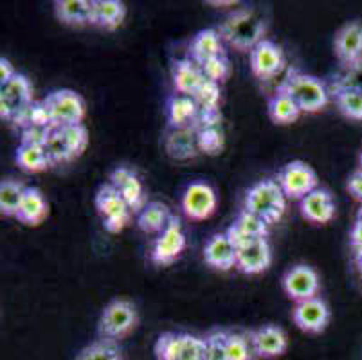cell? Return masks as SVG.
<instances>
[{"mask_svg": "<svg viewBox=\"0 0 362 360\" xmlns=\"http://www.w3.org/2000/svg\"><path fill=\"white\" fill-rule=\"evenodd\" d=\"M216 193L209 184L193 182L186 187L182 197V211L189 220L202 222L211 218L216 211Z\"/></svg>", "mask_w": 362, "mask_h": 360, "instance_id": "obj_12", "label": "cell"}, {"mask_svg": "<svg viewBox=\"0 0 362 360\" xmlns=\"http://www.w3.org/2000/svg\"><path fill=\"white\" fill-rule=\"evenodd\" d=\"M197 107L202 114L207 112H220V101H222V92H220V85L215 81H209L206 79L202 85H200L199 91L193 94Z\"/></svg>", "mask_w": 362, "mask_h": 360, "instance_id": "obj_32", "label": "cell"}, {"mask_svg": "<svg viewBox=\"0 0 362 360\" xmlns=\"http://www.w3.org/2000/svg\"><path fill=\"white\" fill-rule=\"evenodd\" d=\"M96 209L103 216L108 233H121L130 223L132 211L112 184H103L96 193Z\"/></svg>", "mask_w": 362, "mask_h": 360, "instance_id": "obj_7", "label": "cell"}, {"mask_svg": "<svg viewBox=\"0 0 362 360\" xmlns=\"http://www.w3.org/2000/svg\"><path fill=\"white\" fill-rule=\"evenodd\" d=\"M335 105L342 115L355 121H362V91L341 88L335 91Z\"/></svg>", "mask_w": 362, "mask_h": 360, "instance_id": "obj_31", "label": "cell"}, {"mask_svg": "<svg viewBox=\"0 0 362 360\" xmlns=\"http://www.w3.org/2000/svg\"><path fill=\"white\" fill-rule=\"evenodd\" d=\"M76 360H121V352L114 341H100L90 344Z\"/></svg>", "mask_w": 362, "mask_h": 360, "instance_id": "obj_36", "label": "cell"}, {"mask_svg": "<svg viewBox=\"0 0 362 360\" xmlns=\"http://www.w3.org/2000/svg\"><path fill=\"white\" fill-rule=\"evenodd\" d=\"M62 134H64L65 143H67L69 150H71L72 157L78 158L88 144V132L83 124H74V127H62Z\"/></svg>", "mask_w": 362, "mask_h": 360, "instance_id": "obj_37", "label": "cell"}, {"mask_svg": "<svg viewBox=\"0 0 362 360\" xmlns=\"http://www.w3.org/2000/svg\"><path fill=\"white\" fill-rule=\"evenodd\" d=\"M243 209L263 218L267 223H276L281 220L287 209V197L283 193L278 180H259L247 191Z\"/></svg>", "mask_w": 362, "mask_h": 360, "instance_id": "obj_3", "label": "cell"}, {"mask_svg": "<svg viewBox=\"0 0 362 360\" xmlns=\"http://www.w3.org/2000/svg\"><path fill=\"white\" fill-rule=\"evenodd\" d=\"M361 170H362V153H361Z\"/></svg>", "mask_w": 362, "mask_h": 360, "instance_id": "obj_47", "label": "cell"}, {"mask_svg": "<svg viewBox=\"0 0 362 360\" xmlns=\"http://www.w3.org/2000/svg\"><path fill=\"white\" fill-rule=\"evenodd\" d=\"M171 78H173V87L179 94L192 95L200 88V85L206 81L202 67L195 64L192 58H184L175 62L171 69Z\"/></svg>", "mask_w": 362, "mask_h": 360, "instance_id": "obj_22", "label": "cell"}, {"mask_svg": "<svg viewBox=\"0 0 362 360\" xmlns=\"http://www.w3.org/2000/svg\"><path fill=\"white\" fill-rule=\"evenodd\" d=\"M180 360H206V339L182 333L180 335Z\"/></svg>", "mask_w": 362, "mask_h": 360, "instance_id": "obj_40", "label": "cell"}, {"mask_svg": "<svg viewBox=\"0 0 362 360\" xmlns=\"http://www.w3.org/2000/svg\"><path fill=\"white\" fill-rule=\"evenodd\" d=\"M56 16L67 25L81 28V25H94L96 20V0H56Z\"/></svg>", "mask_w": 362, "mask_h": 360, "instance_id": "obj_20", "label": "cell"}, {"mask_svg": "<svg viewBox=\"0 0 362 360\" xmlns=\"http://www.w3.org/2000/svg\"><path fill=\"white\" fill-rule=\"evenodd\" d=\"M222 40L235 47L236 51L251 52L267 33V20L259 11L252 8L236 9L235 13L227 16L218 29Z\"/></svg>", "mask_w": 362, "mask_h": 360, "instance_id": "obj_1", "label": "cell"}, {"mask_svg": "<svg viewBox=\"0 0 362 360\" xmlns=\"http://www.w3.org/2000/svg\"><path fill=\"white\" fill-rule=\"evenodd\" d=\"M44 105L49 112L52 128L81 124L85 114H87L83 98L80 94H76L74 91H69V88L51 92L44 99Z\"/></svg>", "mask_w": 362, "mask_h": 360, "instance_id": "obj_4", "label": "cell"}, {"mask_svg": "<svg viewBox=\"0 0 362 360\" xmlns=\"http://www.w3.org/2000/svg\"><path fill=\"white\" fill-rule=\"evenodd\" d=\"M235 226L238 227L240 231H243V233H245L247 236H251V238H267L271 223H267L265 220H263V218L256 216L255 213H249V211L242 209V211H240L238 216H236Z\"/></svg>", "mask_w": 362, "mask_h": 360, "instance_id": "obj_35", "label": "cell"}, {"mask_svg": "<svg viewBox=\"0 0 362 360\" xmlns=\"http://www.w3.org/2000/svg\"><path fill=\"white\" fill-rule=\"evenodd\" d=\"M272 262L271 243L267 238H255L236 250V269L249 276L265 272Z\"/></svg>", "mask_w": 362, "mask_h": 360, "instance_id": "obj_13", "label": "cell"}, {"mask_svg": "<svg viewBox=\"0 0 362 360\" xmlns=\"http://www.w3.org/2000/svg\"><path fill=\"white\" fill-rule=\"evenodd\" d=\"M16 163L28 173H40L45 171L51 164L45 146H33V144H22L16 148Z\"/></svg>", "mask_w": 362, "mask_h": 360, "instance_id": "obj_29", "label": "cell"}, {"mask_svg": "<svg viewBox=\"0 0 362 360\" xmlns=\"http://www.w3.org/2000/svg\"><path fill=\"white\" fill-rule=\"evenodd\" d=\"M45 151H47L49 158H51V164H60V163H72L74 157H72L71 150H69L67 143H65L64 134H62L60 128H52L51 135L47 139V144H45Z\"/></svg>", "mask_w": 362, "mask_h": 360, "instance_id": "obj_34", "label": "cell"}, {"mask_svg": "<svg viewBox=\"0 0 362 360\" xmlns=\"http://www.w3.org/2000/svg\"><path fill=\"white\" fill-rule=\"evenodd\" d=\"M251 59V71L262 81L276 78L279 72L285 69V54L283 49L279 47L272 40H263L249 52Z\"/></svg>", "mask_w": 362, "mask_h": 360, "instance_id": "obj_11", "label": "cell"}, {"mask_svg": "<svg viewBox=\"0 0 362 360\" xmlns=\"http://www.w3.org/2000/svg\"><path fill=\"white\" fill-rule=\"evenodd\" d=\"M52 127H28L22 130L21 143L33 144V146H45L47 139L51 135Z\"/></svg>", "mask_w": 362, "mask_h": 360, "instance_id": "obj_42", "label": "cell"}, {"mask_svg": "<svg viewBox=\"0 0 362 360\" xmlns=\"http://www.w3.org/2000/svg\"><path fill=\"white\" fill-rule=\"evenodd\" d=\"M200 67H202L206 79L215 81V83L218 85L223 83V81L229 78V74H231V64H229V58H227L226 54L216 56V58L209 59V62L202 64Z\"/></svg>", "mask_w": 362, "mask_h": 360, "instance_id": "obj_39", "label": "cell"}, {"mask_svg": "<svg viewBox=\"0 0 362 360\" xmlns=\"http://www.w3.org/2000/svg\"><path fill=\"white\" fill-rule=\"evenodd\" d=\"M199 115L200 110L192 95L175 94L168 99V123L171 130H186V128L195 130Z\"/></svg>", "mask_w": 362, "mask_h": 360, "instance_id": "obj_21", "label": "cell"}, {"mask_svg": "<svg viewBox=\"0 0 362 360\" xmlns=\"http://www.w3.org/2000/svg\"><path fill=\"white\" fill-rule=\"evenodd\" d=\"M173 218L171 211L163 202H148L137 214V227L146 234H160Z\"/></svg>", "mask_w": 362, "mask_h": 360, "instance_id": "obj_25", "label": "cell"}, {"mask_svg": "<svg viewBox=\"0 0 362 360\" xmlns=\"http://www.w3.org/2000/svg\"><path fill=\"white\" fill-rule=\"evenodd\" d=\"M204 260L209 267L220 270V272H229L236 267V247L226 233H218L207 240L204 247Z\"/></svg>", "mask_w": 362, "mask_h": 360, "instance_id": "obj_19", "label": "cell"}, {"mask_svg": "<svg viewBox=\"0 0 362 360\" xmlns=\"http://www.w3.org/2000/svg\"><path fill=\"white\" fill-rule=\"evenodd\" d=\"M292 319L299 330L307 333H321L330 323V308L321 297H314L308 301L296 303L292 310Z\"/></svg>", "mask_w": 362, "mask_h": 360, "instance_id": "obj_14", "label": "cell"}, {"mask_svg": "<svg viewBox=\"0 0 362 360\" xmlns=\"http://www.w3.org/2000/svg\"><path fill=\"white\" fill-rule=\"evenodd\" d=\"M334 49L337 58L348 67L362 64V24L350 22L339 29L334 40Z\"/></svg>", "mask_w": 362, "mask_h": 360, "instance_id": "obj_16", "label": "cell"}, {"mask_svg": "<svg viewBox=\"0 0 362 360\" xmlns=\"http://www.w3.org/2000/svg\"><path fill=\"white\" fill-rule=\"evenodd\" d=\"M226 346L229 360H252L256 355L251 337L243 335V333H227Z\"/></svg>", "mask_w": 362, "mask_h": 360, "instance_id": "obj_33", "label": "cell"}, {"mask_svg": "<svg viewBox=\"0 0 362 360\" xmlns=\"http://www.w3.org/2000/svg\"><path fill=\"white\" fill-rule=\"evenodd\" d=\"M281 285L285 294L296 303L314 299V297H317L319 289H321L317 272L312 267L303 265V263L301 265H294L285 272Z\"/></svg>", "mask_w": 362, "mask_h": 360, "instance_id": "obj_10", "label": "cell"}, {"mask_svg": "<svg viewBox=\"0 0 362 360\" xmlns=\"http://www.w3.org/2000/svg\"><path fill=\"white\" fill-rule=\"evenodd\" d=\"M49 216V204L38 187H25L16 220L28 227H38Z\"/></svg>", "mask_w": 362, "mask_h": 360, "instance_id": "obj_23", "label": "cell"}, {"mask_svg": "<svg viewBox=\"0 0 362 360\" xmlns=\"http://www.w3.org/2000/svg\"><path fill=\"white\" fill-rule=\"evenodd\" d=\"M348 190H350V193L354 194L357 200L362 202V170H357L351 175L350 180H348Z\"/></svg>", "mask_w": 362, "mask_h": 360, "instance_id": "obj_44", "label": "cell"}, {"mask_svg": "<svg viewBox=\"0 0 362 360\" xmlns=\"http://www.w3.org/2000/svg\"><path fill=\"white\" fill-rule=\"evenodd\" d=\"M166 151L175 161L195 157L200 151L199 141H197V130H193V128L171 130V134L166 137Z\"/></svg>", "mask_w": 362, "mask_h": 360, "instance_id": "obj_26", "label": "cell"}, {"mask_svg": "<svg viewBox=\"0 0 362 360\" xmlns=\"http://www.w3.org/2000/svg\"><path fill=\"white\" fill-rule=\"evenodd\" d=\"M267 110H269V117L272 119V123L276 124H292L303 114L301 108L296 105L294 99L279 91H276L271 95Z\"/></svg>", "mask_w": 362, "mask_h": 360, "instance_id": "obj_27", "label": "cell"}, {"mask_svg": "<svg viewBox=\"0 0 362 360\" xmlns=\"http://www.w3.org/2000/svg\"><path fill=\"white\" fill-rule=\"evenodd\" d=\"M184 249H186V233H184L179 218L173 216L166 229L157 234L156 242L151 245L150 257L156 265L166 267L175 263L180 254L184 252Z\"/></svg>", "mask_w": 362, "mask_h": 360, "instance_id": "obj_9", "label": "cell"}, {"mask_svg": "<svg viewBox=\"0 0 362 360\" xmlns=\"http://www.w3.org/2000/svg\"><path fill=\"white\" fill-rule=\"evenodd\" d=\"M355 262H357V269H358V272H361V276H362V254H361V256H355Z\"/></svg>", "mask_w": 362, "mask_h": 360, "instance_id": "obj_46", "label": "cell"}, {"mask_svg": "<svg viewBox=\"0 0 362 360\" xmlns=\"http://www.w3.org/2000/svg\"><path fill=\"white\" fill-rule=\"evenodd\" d=\"M279 92L291 95L296 101L301 112L307 114H315L322 110L330 101V92H328L327 83L321 81L315 76L301 72L298 69H291L278 87Z\"/></svg>", "mask_w": 362, "mask_h": 360, "instance_id": "obj_2", "label": "cell"}, {"mask_svg": "<svg viewBox=\"0 0 362 360\" xmlns=\"http://www.w3.org/2000/svg\"><path fill=\"white\" fill-rule=\"evenodd\" d=\"M108 184H112V186L119 191L121 198H123L124 204L130 207L132 213L139 214L141 211H143V207L148 204L146 198H144L143 184H141L139 177H137L130 168H116V170L110 173Z\"/></svg>", "mask_w": 362, "mask_h": 360, "instance_id": "obj_15", "label": "cell"}, {"mask_svg": "<svg viewBox=\"0 0 362 360\" xmlns=\"http://www.w3.org/2000/svg\"><path fill=\"white\" fill-rule=\"evenodd\" d=\"M317 175L303 161H292L285 164L278 173V184L281 186L285 197L299 200L317 190Z\"/></svg>", "mask_w": 362, "mask_h": 360, "instance_id": "obj_8", "label": "cell"}, {"mask_svg": "<svg viewBox=\"0 0 362 360\" xmlns=\"http://www.w3.org/2000/svg\"><path fill=\"white\" fill-rule=\"evenodd\" d=\"M249 337H251L255 353L262 359H276L287 352L288 337L279 326L265 325L255 330Z\"/></svg>", "mask_w": 362, "mask_h": 360, "instance_id": "obj_18", "label": "cell"}, {"mask_svg": "<svg viewBox=\"0 0 362 360\" xmlns=\"http://www.w3.org/2000/svg\"><path fill=\"white\" fill-rule=\"evenodd\" d=\"M197 141H199V150L207 155H216L223 148V132L220 127L204 128L197 132Z\"/></svg>", "mask_w": 362, "mask_h": 360, "instance_id": "obj_38", "label": "cell"}, {"mask_svg": "<svg viewBox=\"0 0 362 360\" xmlns=\"http://www.w3.org/2000/svg\"><path fill=\"white\" fill-rule=\"evenodd\" d=\"M227 333L213 332L206 339V360H229L226 346Z\"/></svg>", "mask_w": 362, "mask_h": 360, "instance_id": "obj_41", "label": "cell"}, {"mask_svg": "<svg viewBox=\"0 0 362 360\" xmlns=\"http://www.w3.org/2000/svg\"><path fill=\"white\" fill-rule=\"evenodd\" d=\"M25 186H22L16 180H2L0 182V213L8 218H15L21 207L22 198H24Z\"/></svg>", "mask_w": 362, "mask_h": 360, "instance_id": "obj_30", "label": "cell"}, {"mask_svg": "<svg viewBox=\"0 0 362 360\" xmlns=\"http://www.w3.org/2000/svg\"><path fill=\"white\" fill-rule=\"evenodd\" d=\"M223 54V40L218 29H202L197 33L189 45V58L199 65Z\"/></svg>", "mask_w": 362, "mask_h": 360, "instance_id": "obj_24", "label": "cell"}, {"mask_svg": "<svg viewBox=\"0 0 362 360\" xmlns=\"http://www.w3.org/2000/svg\"><path fill=\"white\" fill-rule=\"evenodd\" d=\"M18 72L15 71L13 64L8 58H0V85L8 83L9 79H13Z\"/></svg>", "mask_w": 362, "mask_h": 360, "instance_id": "obj_45", "label": "cell"}, {"mask_svg": "<svg viewBox=\"0 0 362 360\" xmlns=\"http://www.w3.org/2000/svg\"><path fill=\"white\" fill-rule=\"evenodd\" d=\"M33 101V85L24 74H16L8 83L0 85V117L13 123Z\"/></svg>", "mask_w": 362, "mask_h": 360, "instance_id": "obj_6", "label": "cell"}, {"mask_svg": "<svg viewBox=\"0 0 362 360\" xmlns=\"http://www.w3.org/2000/svg\"><path fill=\"white\" fill-rule=\"evenodd\" d=\"M127 6L121 0H96V20L94 25H100L105 31H116L124 22Z\"/></svg>", "mask_w": 362, "mask_h": 360, "instance_id": "obj_28", "label": "cell"}, {"mask_svg": "<svg viewBox=\"0 0 362 360\" xmlns=\"http://www.w3.org/2000/svg\"><path fill=\"white\" fill-rule=\"evenodd\" d=\"M137 310L132 303L116 299L103 310L100 319V335L107 341H117L127 337L137 326Z\"/></svg>", "mask_w": 362, "mask_h": 360, "instance_id": "obj_5", "label": "cell"}, {"mask_svg": "<svg viewBox=\"0 0 362 360\" xmlns=\"http://www.w3.org/2000/svg\"><path fill=\"white\" fill-rule=\"evenodd\" d=\"M299 211H301L303 218L310 223L325 226V223L332 222V218L335 216L334 197L328 190L317 187L299 202Z\"/></svg>", "mask_w": 362, "mask_h": 360, "instance_id": "obj_17", "label": "cell"}, {"mask_svg": "<svg viewBox=\"0 0 362 360\" xmlns=\"http://www.w3.org/2000/svg\"><path fill=\"white\" fill-rule=\"evenodd\" d=\"M350 242H351V247H354V250H355V256H361L362 254V207L357 214V220H355L354 229H351Z\"/></svg>", "mask_w": 362, "mask_h": 360, "instance_id": "obj_43", "label": "cell"}]
</instances>
